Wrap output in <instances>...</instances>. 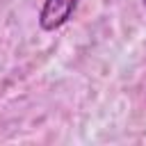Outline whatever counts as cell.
I'll list each match as a JSON object with an SVG mask.
<instances>
[{
    "label": "cell",
    "instance_id": "1",
    "mask_svg": "<svg viewBox=\"0 0 146 146\" xmlns=\"http://www.w3.org/2000/svg\"><path fill=\"white\" fill-rule=\"evenodd\" d=\"M75 7L78 0H46L39 14V25L43 30H57L71 18Z\"/></svg>",
    "mask_w": 146,
    "mask_h": 146
},
{
    "label": "cell",
    "instance_id": "2",
    "mask_svg": "<svg viewBox=\"0 0 146 146\" xmlns=\"http://www.w3.org/2000/svg\"><path fill=\"white\" fill-rule=\"evenodd\" d=\"M141 2H144V7H146V0H141Z\"/></svg>",
    "mask_w": 146,
    "mask_h": 146
}]
</instances>
